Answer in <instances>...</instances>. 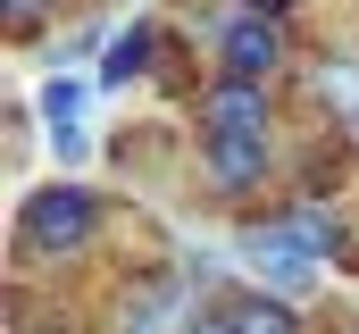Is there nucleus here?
I'll return each mask as SVG.
<instances>
[{"label":"nucleus","instance_id":"nucleus-7","mask_svg":"<svg viewBox=\"0 0 359 334\" xmlns=\"http://www.w3.org/2000/svg\"><path fill=\"white\" fill-rule=\"evenodd\" d=\"M151 59H159V25H142V17H134V25H126L109 51H100V84L117 92V84H134V76H142Z\"/></svg>","mask_w":359,"mask_h":334},{"label":"nucleus","instance_id":"nucleus-13","mask_svg":"<svg viewBox=\"0 0 359 334\" xmlns=\"http://www.w3.org/2000/svg\"><path fill=\"white\" fill-rule=\"evenodd\" d=\"M243 8H259V17H284V8H292V0H243Z\"/></svg>","mask_w":359,"mask_h":334},{"label":"nucleus","instance_id":"nucleus-3","mask_svg":"<svg viewBox=\"0 0 359 334\" xmlns=\"http://www.w3.org/2000/svg\"><path fill=\"white\" fill-rule=\"evenodd\" d=\"M217 67H226V76H251V84H268L276 67H284V17L234 8V17H226V34H217Z\"/></svg>","mask_w":359,"mask_h":334},{"label":"nucleus","instance_id":"nucleus-10","mask_svg":"<svg viewBox=\"0 0 359 334\" xmlns=\"http://www.w3.org/2000/svg\"><path fill=\"white\" fill-rule=\"evenodd\" d=\"M0 8H8V25L25 34V25H42V8H59V0H0Z\"/></svg>","mask_w":359,"mask_h":334},{"label":"nucleus","instance_id":"nucleus-1","mask_svg":"<svg viewBox=\"0 0 359 334\" xmlns=\"http://www.w3.org/2000/svg\"><path fill=\"white\" fill-rule=\"evenodd\" d=\"M100 234V192L84 184H42L17 201V250L25 259H76Z\"/></svg>","mask_w":359,"mask_h":334},{"label":"nucleus","instance_id":"nucleus-9","mask_svg":"<svg viewBox=\"0 0 359 334\" xmlns=\"http://www.w3.org/2000/svg\"><path fill=\"white\" fill-rule=\"evenodd\" d=\"M76 109H84V84H67V76L42 84V117H50V126H76Z\"/></svg>","mask_w":359,"mask_h":334},{"label":"nucleus","instance_id":"nucleus-6","mask_svg":"<svg viewBox=\"0 0 359 334\" xmlns=\"http://www.w3.org/2000/svg\"><path fill=\"white\" fill-rule=\"evenodd\" d=\"M217 318H226V334H301L292 301H284V293H268V284L226 293V301H217Z\"/></svg>","mask_w":359,"mask_h":334},{"label":"nucleus","instance_id":"nucleus-11","mask_svg":"<svg viewBox=\"0 0 359 334\" xmlns=\"http://www.w3.org/2000/svg\"><path fill=\"white\" fill-rule=\"evenodd\" d=\"M50 142H59V159H84V151H92L84 126H50Z\"/></svg>","mask_w":359,"mask_h":334},{"label":"nucleus","instance_id":"nucleus-2","mask_svg":"<svg viewBox=\"0 0 359 334\" xmlns=\"http://www.w3.org/2000/svg\"><path fill=\"white\" fill-rule=\"evenodd\" d=\"M243 259H251V284H268V293H309L318 284V250L301 243L284 218H259V226H243Z\"/></svg>","mask_w":359,"mask_h":334},{"label":"nucleus","instance_id":"nucleus-12","mask_svg":"<svg viewBox=\"0 0 359 334\" xmlns=\"http://www.w3.org/2000/svg\"><path fill=\"white\" fill-rule=\"evenodd\" d=\"M176 334H226V318H217V309H201V318H176Z\"/></svg>","mask_w":359,"mask_h":334},{"label":"nucleus","instance_id":"nucleus-14","mask_svg":"<svg viewBox=\"0 0 359 334\" xmlns=\"http://www.w3.org/2000/svg\"><path fill=\"white\" fill-rule=\"evenodd\" d=\"M334 334H359V326H334Z\"/></svg>","mask_w":359,"mask_h":334},{"label":"nucleus","instance_id":"nucleus-8","mask_svg":"<svg viewBox=\"0 0 359 334\" xmlns=\"http://www.w3.org/2000/svg\"><path fill=\"white\" fill-rule=\"evenodd\" d=\"M284 226H292L301 243L318 250V259H343V250H351L343 218H334V201H292V209H284Z\"/></svg>","mask_w":359,"mask_h":334},{"label":"nucleus","instance_id":"nucleus-5","mask_svg":"<svg viewBox=\"0 0 359 334\" xmlns=\"http://www.w3.org/2000/svg\"><path fill=\"white\" fill-rule=\"evenodd\" d=\"M201 159L217 175V192H259V175H268V134H201Z\"/></svg>","mask_w":359,"mask_h":334},{"label":"nucleus","instance_id":"nucleus-4","mask_svg":"<svg viewBox=\"0 0 359 334\" xmlns=\"http://www.w3.org/2000/svg\"><path fill=\"white\" fill-rule=\"evenodd\" d=\"M201 134H268V84L217 76L201 92Z\"/></svg>","mask_w":359,"mask_h":334}]
</instances>
